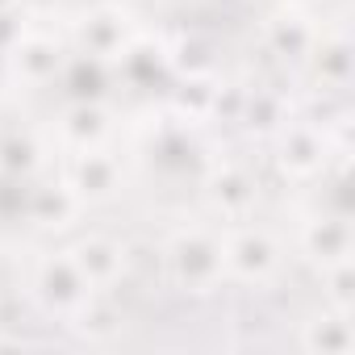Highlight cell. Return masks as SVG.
<instances>
[{
  "label": "cell",
  "instance_id": "7a4b0ae2",
  "mask_svg": "<svg viewBox=\"0 0 355 355\" xmlns=\"http://www.w3.org/2000/svg\"><path fill=\"white\" fill-rule=\"evenodd\" d=\"M276 243L263 234V230H239L226 247H222V268H230L239 280H268L276 272Z\"/></svg>",
  "mask_w": 355,
  "mask_h": 355
},
{
  "label": "cell",
  "instance_id": "9a60e30c",
  "mask_svg": "<svg viewBox=\"0 0 355 355\" xmlns=\"http://www.w3.org/2000/svg\"><path fill=\"white\" fill-rule=\"evenodd\" d=\"M288 5H301V0H288Z\"/></svg>",
  "mask_w": 355,
  "mask_h": 355
},
{
  "label": "cell",
  "instance_id": "4fadbf2b",
  "mask_svg": "<svg viewBox=\"0 0 355 355\" xmlns=\"http://www.w3.org/2000/svg\"><path fill=\"white\" fill-rule=\"evenodd\" d=\"M272 38H276V46H280V55H301V51L309 46V30H305L297 17L272 21Z\"/></svg>",
  "mask_w": 355,
  "mask_h": 355
},
{
  "label": "cell",
  "instance_id": "5bb4252c",
  "mask_svg": "<svg viewBox=\"0 0 355 355\" xmlns=\"http://www.w3.org/2000/svg\"><path fill=\"white\" fill-rule=\"evenodd\" d=\"M67 130L76 134V142L88 146V142L101 134V113H96V109H76V113L67 117Z\"/></svg>",
  "mask_w": 355,
  "mask_h": 355
},
{
  "label": "cell",
  "instance_id": "ba28073f",
  "mask_svg": "<svg viewBox=\"0 0 355 355\" xmlns=\"http://www.w3.org/2000/svg\"><path fill=\"white\" fill-rule=\"evenodd\" d=\"M76 318H80V334H88V338H109L113 330H117V322H121V313H117V305L109 301V297H101V293H84V301L76 305Z\"/></svg>",
  "mask_w": 355,
  "mask_h": 355
},
{
  "label": "cell",
  "instance_id": "8992f818",
  "mask_svg": "<svg viewBox=\"0 0 355 355\" xmlns=\"http://www.w3.org/2000/svg\"><path fill=\"white\" fill-rule=\"evenodd\" d=\"M351 343H355V334H351V322H347L343 309H338L334 318H313V322H305V347H309V351L343 355V351H351Z\"/></svg>",
  "mask_w": 355,
  "mask_h": 355
},
{
  "label": "cell",
  "instance_id": "5b68a950",
  "mask_svg": "<svg viewBox=\"0 0 355 355\" xmlns=\"http://www.w3.org/2000/svg\"><path fill=\"white\" fill-rule=\"evenodd\" d=\"M347 251H351V234H347L343 218H318V222H309V230H305V255L338 263V259H347Z\"/></svg>",
  "mask_w": 355,
  "mask_h": 355
},
{
  "label": "cell",
  "instance_id": "30bf717a",
  "mask_svg": "<svg viewBox=\"0 0 355 355\" xmlns=\"http://www.w3.org/2000/svg\"><path fill=\"white\" fill-rule=\"evenodd\" d=\"M214 197H218L222 214H243L251 205V180H247V175H239V171H226L222 180L214 184Z\"/></svg>",
  "mask_w": 355,
  "mask_h": 355
},
{
  "label": "cell",
  "instance_id": "7c38bea8",
  "mask_svg": "<svg viewBox=\"0 0 355 355\" xmlns=\"http://www.w3.org/2000/svg\"><path fill=\"white\" fill-rule=\"evenodd\" d=\"M26 63V80H46L55 71V46L51 42H26L17 46V67Z\"/></svg>",
  "mask_w": 355,
  "mask_h": 355
},
{
  "label": "cell",
  "instance_id": "6da1fadb",
  "mask_svg": "<svg viewBox=\"0 0 355 355\" xmlns=\"http://www.w3.org/2000/svg\"><path fill=\"white\" fill-rule=\"evenodd\" d=\"M167 263H171V276L180 280L184 288L205 293L222 276V243L214 234H205V230H184L180 239L171 243Z\"/></svg>",
  "mask_w": 355,
  "mask_h": 355
},
{
  "label": "cell",
  "instance_id": "277c9868",
  "mask_svg": "<svg viewBox=\"0 0 355 355\" xmlns=\"http://www.w3.org/2000/svg\"><path fill=\"white\" fill-rule=\"evenodd\" d=\"M71 263L80 268V276L88 280V288H105V284H113V280L121 276V268H125V251H121L113 239L92 234V239L76 243Z\"/></svg>",
  "mask_w": 355,
  "mask_h": 355
},
{
  "label": "cell",
  "instance_id": "8fae6325",
  "mask_svg": "<svg viewBox=\"0 0 355 355\" xmlns=\"http://www.w3.org/2000/svg\"><path fill=\"white\" fill-rule=\"evenodd\" d=\"M71 214V193L67 189H38L34 193V218L46 226H59Z\"/></svg>",
  "mask_w": 355,
  "mask_h": 355
},
{
  "label": "cell",
  "instance_id": "3957f363",
  "mask_svg": "<svg viewBox=\"0 0 355 355\" xmlns=\"http://www.w3.org/2000/svg\"><path fill=\"white\" fill-rule=\"evenodd\" d=\"M34 288L38 297L51 305V309H76L88 293V280L80 276V268L71 259H42L38 263V276H34Z\"/></svg>",
  "mask_w": 355,
  "mask_h": 355
},
{
  "label": "cell",
  "instance_id": "52a82bcc",
  "mask_svg": "<svg viewBox=\"0 0 355 355\" xmlns=\"http://www.w3.org/2000/svg\"><path fill=\"white\" fill-rule=\"evenodd\" d=\"M113 163L105 159V155H96V150H84L80 159H76V167H71V189L76 193H84V197H105L109 189H113Z\"/></svg>",
  "mask_w": 355,
  "mask_h": 355
},
{
  "label": "cell",
  "instance_id": "9c48e42d",
  "mask_svg": "<svg viewBox=\"0 0 355 355\" xmlns=\"http://www.w3.org/2000/svg\"><path fill=\"white\" fill-rule=\"evenodd\" d=\"M121 42H125V26H121L113 13H92V17H88V26H84V46H88L92 55H113V51H121Z\"/></svg>",
  "mask_w": 355,
  "mask_h": 355
}]
</instances>
